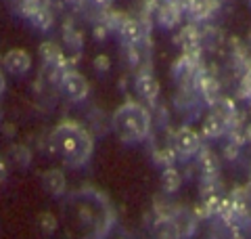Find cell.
Instances as JSON below:
<instances>
[{"mask_svg": "<svg viewBox=\"0 0 251 239\" xmlns=\"http://www.w3.org/2000/svg\"><path fill=\"white\" fill-rule=\"evenodd\" d=\"M216 6V0H186V15L193 21H205L214 15Z\"/></svg>", "mask_w": 251, "mask_h": 239, "instance_id": "cell-9", "label": "cell"}, {"mask_svg": "<svg viewBox=\"0 0 251 239\" xmlns=\"http://www.w3.org/2000/svg\"><path fill=\"white\" fill-rule=\"evenodd\" d=\"M153 233H155V239H182L172 218H159L153 227Z\"/></svg>", "mask_w": 251, "mask_h": 239, "instance_id": "cell-17", "label": "cell"}, {"mask_svg": "<svg viewBox=\"0 0 251 239\" xmlns=\"http://www.w3.org/2000/svg\"><path fill=\"white\" fill-rule=\"evenodd\" d=\"M161 187L166 193H176L182 187V174H180L174 166H166L161 172Z\"/></svg>", "mask_w": 251, "mask_h": 239, "instance_id": "cell-16", "label": "cell"}, {"mask_svg": "<svg viewBox=\"0 0 251 239\" xmlns=\"http://www.w3.org/2000/svg\"><path fill=\"white\" fill-rule=\"evenodd\" d=\"M249 189H251V185H249Z\"/></svg>", "mask_w": 251, "mask_h": 239, "instance_id": "cell-25", "label": "cell"}, {"mask_svg": "<svg viewBox=\"0 0 251 239\" xmlns=\"http://www.w3.org/2000/svg\"><path fill=\"white\" fill-rule=\"evenodd\" d=\"M9 2H11V4H21L23 0H9Z\"/></svg>", "mask_w": 251, "mask_h": 239, "instance_id": "cell-24", "label": "cell"}, {"mask_svg": "<svg viewBox=\"0 0 251 239\" xmlns=\"http://www.w3.org/2000/svg\"><path fill=\"white\" fill-rule=\"evenodd\" d=\"M172 220H174V225L178 229V233L182 239L186 237H191L195 233V227H197V218L193 216L188 210H182V208H176V210H172Z\"/></svg>", "mask_w": 251, "mask_h": 239, "instance_id": "cell-11", "label": "cell"}, {"mask_svg": "<svg viewBox=\"0 0 251 239\" xmlns=\"http://www.w3.org/2000/svg\"><path fill=\"white\" fill-rule=\"evenodd\" d=\"M59 84H61L63 94H65L69 101H74V103L84 101L86 97H88V92H90L88 80H86L80 71H74V69H65V71H63Z\"/></svg>", "mask_w": 251, "mask_h": 239, "instance_id": "cell-5", "label": "cell"}, {"mask_svg": "<svg viewBox=\"0 0 251 239\" xmlns=\"http://www.w3.org/2000/svg\"><path fill=\"white\" fill-rule=\"evenodd\" d=\"M243 94L251 99V71H249L245 78H243Z\"/></svg>", "mask_w": 251, "mask_h": 239, "instance_id": "cell-21", "label": "cell"}, {"mask_svg": "<svg viewBox=\"0 0 251 239\" xmlns=\"http://www.w3.org/2000/svg\"><path fill=\"white\" fill-rule=\"evenodd\" d=\"M2 67L9 71L11 76H23V74H27L29 67H31L29 53L23 51V49H11L2 57Z\"/></svg>", "mask_w": 251, "mask_h": 239, "instance_id": "cell-6", "label": "cell"}, {"mask_svg": "<svg viewBox=\"0 0 251 239\" xmlns=\"http://www.w3.org/2000/svg\"><path fill=\"white\" fill-rule=\"evenodd\" d=\"M63 218L75 239H107L115 227L113 204L97 187H82L63 202Z\"/></svg>", "mask_w": 251, "mask_h": 239, "instance_id": "cell-1", "label": "cell"}, {"mask_svg": "<svg viewBox=\"0 0 251 239\" xmlns=\"http://www.w3.org/2000/svg\"><path fill=\"white\" fill-rule=\"evenodd\" d=\"M50 149L69 168H82L92 157L94 139L82 124L61 122L50 134Z\"/></svg>", "mask_w": 251, "mask_h": 239, "instance_id": "cell-2", "label": "cell"}, {"mask_svg": "<svg viewBox=\"0 0 251 239\" xmlns=\"http://www.w3.org/2000/svg\"><path fill=\"white\" fill-rule=\"evenodd\" d=\"M6 177H9V168H6V162H4V157L0 155V185L6 180Z\"/></svg>", "mask_w": 251, "mask_h": 239, "instance_id": "cell-22", "label": "cell"}, {"mask_svg": "<svg viewBox=\"0 0 251 239\" xmlns=\"http://www.w3.org/2000/svg\"><path fill=\"white\" fill-rule=\"evenodd\" d=\"M117 31H120V36H122L128 44H138L140 38H143V28H140V23H138L136 19L122 17Z\"/></svg>", "mask_w": 251, "mask_h": 239, "instance_id": "cell-13", "label": "cell"}, {"mask_svg": "<svg viewBox=\"0 0 251 239\" xmlns=\"http://www.w3.org/2000/svg\"><path fill=\"white\" fill-rule=\"evenodd\" d=\"M42 187L46 189V193H50L52 197H63L67 193V179L63 170L50 168L42 174Z\"/></svg>", "mask_w": 251, "mask_h": 239, "instance_id": "cell-7", "label": "cell"}, {"mask_svg": "<svg viewBox=\"0 0 251 239\" xmlns=\"http://www.w3.org/2000/svg\"><path fill=\"white\" fill-rule=\"evenodd\" d=\"M172 143H174V153L178 159H182V162H186V159H191L199 153L201 149V134L197 130L188 128V126H182V128H178L174 132V139H172Z\"/></svg>", "mask_w": 251, "mask_h": 239, "instance_id": "cell-4", "label": "cell"}, {"mask_svg": "<svg viewBox=\"0 0 251 239\" xmlns=\"http://www.w3.org/2000/svg\"><path fill=\"white\" fill-rule=\"evenodd\" d=\"M197 86H199L201 97L207 101V105H214L216 101L222 99V94H220V84H218L216 78H211V76H199Z\"/></svg>", "mask_w": 251, "mask_h": 239, "instance_id": "cell-12", "label": "cell"}, {"mask_svg": "<svg viewBox=\"0 0 251 239\" xmlns=\"http://www.w3.org/2000/svg\"><path fill=\"white\" fill-rule=\"evenodd\" d=\"M111 128L122 143L134 145L149 137L151 132V114L138 101H126L113 111Z\"/></svg>", "mask_w": 251, "mask_h": 239, "instance_id": "cell-3", "label": "cell"}, {"mask_svg": "<svg viewBox=\"0 0 251 239\" xmlns=\"http://www.w3.org/2000/svg\"><path fill=\"white\" fill-rule=\"evenodd\" d=\"M197 159H199V168H201V174H203V182H211L216 180L218 177V168H220V162L218 157L211 153L209 149H199L197 153Z\"/></svg>", "mask_w": 251, "mask_h": 239, "instance_id": "cell-10", "label": "cell"}, {"mask_svg": "<svg viewBox=\"0 0 251 239\" xmlns=\"http://www.w3.org/2000/svg\"><path fill=\"white\" fill-rule=\"evenodd\" d=\"M136 92L143 101L153 103L157 97H159V82L155 80L153 74L143 71V74H138V78H136Z\"/></svg>", "mask_w": 251, "mask_h": 239, "instance_id": "cell-8", "label": "cell"}, {"mask_svg": "<svg viewBox=\"0 0 251 239\" xmlns=\"http://www.w3.org/2000/svg\"><path fill=\"white\" fill-rule=\"evenodd\" d=\"M40 55L46 61V65H50L52 69H63L65 67V57H63L61 49L54 42H44L40 46Z\"/></svg>", "mask_w": 251, "mask_h": 239, "instance_id": "cell-14", "label": "cell"}, {"mask_svg": "<svg viewBox=\"0 0 251 239\" xmlns=\"http://www.w3.org/2000/svg\"><path fill=\"white\" fill-rule=\"evenodd\" d=\"M38 227H40V231L44 235L54 233V231H57V218H54V214L42 212L40 216H38Z\"/></svg>", "mask_w": 251, "mask_h": 239, "instance_id": "cell-19", "label": "cell"}, {"mask_svg": "<svg viewBox=\"0 0 251 239\" xmlns=\"http://www.w3.org/2000/svg\"><path fill=\"white\" fill-rule=\"evenodd\" d=\"M13 157L17 159V164L19 166H27L29 164V151L25 149V147H21V145H17V147H13Z\"/></svg>", "mask_w": 251, "mask_h": 239, "instance_id": "cell-20", "label": "cell"}, {"mask_svg": "<svg viewBox=\"0 0 251 239\" xmlns=\"http://www.w3.org/2000/svg\"><path fill=\"white\" fill-rule=\"evenodd\" d=\"M4 89H6V80H4V76H2V71H0V97L4 94Z\"/></svg>", "mask_w": 251, "mask_h": 239, "instance_id": "cell-23", "label": "cell"}, {"mask_svg": "<svg viewBox=\"0 0 251 239\" xmlns=\"http://www.w3.org/2000/svg\"><path fill=\"white\" fill-rule=\"evenodd\" d=\"M178 19H180V4L166 0V4H163L159 9V13H157V21H159V26L170 30V28L176 26Z\"/></svg>", "mask_w": 251, "mask_h": 239, "instance_id": "cell-15", "label": "cell"}, {"mask_svg": "<svg viewBox=\"0 0 251 239\" xmlns=\"http://www.w3.org/2000/svg\"><path fill=\"white\" fill-rule=\"evenodd\" d=\"M31 23H34V26L38 28V30H49L50 26H52V13H50V9H49V6H42V9H38V11H34V13H31L29 15V17H27Z\"/></svg>", "mask_w": 251, "mask_h": 239, "instance_id": "cell-18", "label": "cell"}]
</instances>
